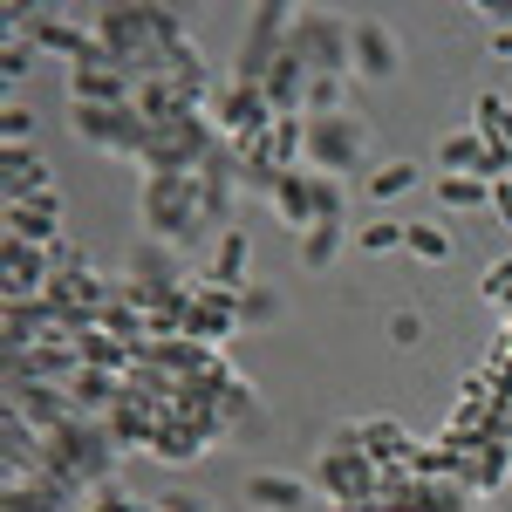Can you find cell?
<instances>
[{
    "instance_id": "obj_14",
    "label": "cell",
    "mask_w": 512,
    "mask_h": 512,
    "mask_svg": "<svg viewBox=\"0 0 512 512\" xmlns=\"http://www.w3.org/2000/svg\"><path fill=\"white\" fill-rule=\"evenodd\" d=\"M205 280H212V287H246V233H239V226H226V233H219V246H212V260H205Z\"/></svg>"
},
{
    "instance_id": "obj_12",
    "label": "cell",
    "mask_w": 512,
    "mask_h": 512,
    "mask_svg": "<svg viewBox=\"0 0 512 512\" xmlns=\"http://www.w3.org/2000/svg\"><path fill=\"white\" fill-rule=\"evenodd\" d=\"M76 355L82 369H103V376H137V342H117V335H103V328H89V335H76Z\"/></svg>"
},
{
    "instance_id": "obj_22",
    "label": "cell",
    "mask_w": 512,
    "mask_h": 512,
    "mask_svg": "<svg viewBox=\"0 0 512 512\" xmlns=\"http://www.w3.org/2000/svg\"><path fill=\"white\" fill-rule=\"evenodd\" d=\"M342 110V76H315L308 82V117H335Z\"/></svg>"
},
{
    "instance_id": "obj_20",
    "label": "cell",
    "mask_w": 512,
    "mask_h": 512,
    "mask_svg": "<svg viewBox=\"0 0 512 512\" xmlns=\"http://www.w3.org/2000/svg\"><path fill=\"white\" fill-rule=\"evenodd\" d=\"M478 130H485L492 144H506V151H512V103H506V96H492V89L478 96Z\"/></svg>"
},
{
    "instance_id": "obj_25",
    "label": "cell",
    "mask_w": 512,
    "mask_h": 512,
    "mask_svg": "<svg viewBox=\"0 0 512 512\" xmlns=\"http://www.w3.org/2000/svg\"><path fill=\"white\" fill-rule=\"evenodd\" d=\"M390 342H396V349H417V342H424V321H417V315H396L390 321Z\"/></svg>"
},
{
    "instance_id": "obj_9",
    "label": "cell",
    "mask_w": 512,
    "mask_h": 512,
    "mask_svg": "<svg viewBox=\"0 0 512 512\" xmlns=\"http://www.w3.org/2000/svg\"><path fill=\"white\" fill-rule=\"evenodd\" d=\"M69 96L76 103H137L130 96V82L110 55H89V62H69Z\"/></svg>"
},
{
    "instance_id": "obj_4",
    "label": "cell",
    "mask_w": 512,
    "mask_h": 512,
    "mask_svg": "<svg viewBox=\"0 0 512 512\" xmlns=\"http://www.w3.org/2000/svg\"><path fill=\"white\" fill-rule=\"evenodd\" d=\"M287 48H294L315 76H349V21H342V14H294Z\"/></svg>"
},
{
    "instance_id": "obj_28",
    "label": "cell",
    "mask_w": 512,
    "mask_h": 512,
    "mask_svg": "<svg viewBox=\"0 0 512 512\" xmlns=\"http://www.w3.org/2000/svg\"><path fill=\"white\" fill-rule=\"evenodd\" d=\"M369 512H383V506H369Z\"/></svg>"
},
{
    "instance_id": "obj_1",
    "label": "cell",
    "mask_w": 512,
    "mask_h": 512,
    "mask_svg": "<svg viewBox=\"0 0 512 512\" xmlns=\"http://www.w3.org/2000/svg\"><path fill=\"white\" fill-rule=\"evenodd\" d=\"M144 226L158 233V246H192V239H205L219 219H212L198 178H185V171H151V178H144Z\"/></svg>"
},
{
    "instance_id": "obj_21",
    "label": "cell",
    "mask_w": 512,
    "mask_h": 512,
    "mask_svg": "<svg viewBox=\"0 0 512 512\" xmlns=\"http://www.w3.org/2000/svg\"><path fill=\"white\" fill-rule=\"evenodd\" d=\"M342 253V226H315V233H301V260L308 267H328Z\"/></svg>"
},
{
    "instance_id": "obj_6",
    "label": "cell",
    "mask_w": 512,
    "mask_h": 512,
    "mask_svg": "<svg viewBox=\"0 0 512 512\" xmlns=\"http://www.w3.org/2000/svg\"><path fill=\"white\" fill-rule=\"evenodd\" d=\"M233 328H239V294H233V287H212V280H198L192 315H185V335H192V342H205V349H219Z\"/></svg>"
},
{
    "instance_id": "obj_10",
    "label": "cell",
    "mask_w": 512,
    "mask_h": 512,
    "mask_svg": "<svg viewBox=\"0 0 512 512\" xmlns=\"http://www.w3.org/2000/svg\"><path fill=\"white\" fill-rule=\"evenodd\" d=\"M308 499H315V485L294 478V472H253L246 478V506H260V512H301Z\"/></svg>"
},
{
    "instance_id": "obj_27",
    "label": "cell",
    "mask_w": 512,
    "mask_h": 512,
    "mask_svg": "<svg viewBox=\"0 0 512 512\" xmlns=\"http://www.w3.org/2000/svg\"><path fill=\"white\" fill-rule=\"evenodd\" d=\"M492 55H512V28H492Z\"/></svg>"
},
{
    "instance_id": "obj_2",
    "label": "cell",
    "mask_w": 512,
    "mask_h": 512,
    "mask_svg": "<svg viewBox=\"0 0 512 512\" xmlns=\"http://www.w3.org/2000/svg\"><path fill=\"white\" fill-rule=\"evenodd\" d=\"M82 144H96V151H110V158H137L151 151V117L137 110V103H76L69 110Z\"/></svg>"
},
{
    "instance_id": "obj_5",
    "label": "cell",
    "mask_w": 512,
    "mask_h": 512,
    "mask_svg": "<svg viewBox=\"0 0 512 512\" xmlns=\"http://www.w3.org/2000/svg\"><path fill=\"white\" fill-rule=\"evenodd\" d=\"M212 110H219V123L233 130L239 144H253V137H267L274 130V103H267V89H246V82H226L219 96H212Z\"/></svg>"
},
{
    "instance_id": "obj_15",
    "label": "cell",
    "mask_w": 512,
    "mask_h": 512,
    "mask_svg": "<svg viewBox=\"0 0 512 512\" xmlns=\"http://www.w3.org/2000/svg\"><path fill=\"white\" fill-rule=\"evenodd\" d=\"M485 198H492V185L472 178V171H444V178H437V205H451V212H472Z\"/></svg>"
},
{
    "instance_id": "obj_24",
    "label": "cell",
    "mask_w": 512,
    "mask_h": 512,
    "mask_svg": "<svg viewBox=\"0 0 512 512\" xmlns=\"http://www.w3.org/2000/svg\"><path fill=\"white\" fill-rule=\"evenodd\" d=\"M0 117H7V151H28V137H35V117H28L21 103H7Z\"/></svg>"
},
{
    "instance_id": "obj_13",
    "label": "cell",
    "mask_w": 512,
    "mask_h": 512,
    "mask_svg": "<svg viewBox=\"0 0 512 512\" xmlns=\"http://www.w3.org/2000/svg\"><path fill=\"white\" fill-rule=\"evenodd\" d=\"M35 198H55V178L35 151H7V205H35Z\"/></svg>"
},
{
    "instance_id": "obj_17",
    "label": "cell",
    "mask_w": 512,
    "mask_h": 512,
    "mask_svg": "<svg viewBox=\"0 0 512 512\" xmlns=\"http://www.w3.org/2000/svg\"><path fill=\"white\" fill-rule=\"evenodd\" d=\"M478 158H485V130H458V137L437 144V164L444 171H478Z\"/></svg>"
},
{
    "instance_id": "obj_18",
    "label": "cell",
    "mask_w": 512,
    "mask_h": 512,
    "mask_svg": "<svg viewBox=\"0 0 512 512\" xmlns=\"http://www.w3.org/2000/svg\"><path fill=\"white\" fill-rule=\"evenodd\" d=\"M417 178H424V164L390 158V164H376V171H369V198H396V192H410Z\"/></svg>"
},
{
    "instance_id": "obj_16",
    "label": "cell",
    "mask_w": 512,
    "mask_h": 512,
    "mask_svg": "<svg viewBox=\"0 0 512 512\" xmlns=\"http://www.w3.org/2000/svg\"><path fill=\"white\" fill-rule=\"evenodd\" d=\"M280 308H287V301H280V287H267V280H246V287H239V328H246V321H280Z\"/></svg>"
},
{
    "instance_id": "obj_7",
    "label": "cell",
    "mask_w": 512,
    "mask_h": 512,
    "mask_svg": "<svg viewBox=\"0 0 512 512\" xmlns=\"http://www.w3.org/2000/svg\"><path fill=\"white\" fill-rule=\"evenodd\" d=\"M349 69L355 76H369V82H390L396 76V35H390V21H349Z\"/></svg>"
},
{
    "instance_id": "obj_19",
    "label": "cell",
    "mask_w": 512,
    "mask_h": 512,
    "mask_svg": "<svg viewBox=\"0 0 512 512\" xmlns=\"http://www.w3.org/2000/svg\"><path fill=\"white\" fill-rule=\"evenodd\" d=\"M403 246L417 260H451V233L444 226H424V219H403Z\"/></svg>"
},
{
    "instance_id": "obj_3",
    "label": "cell",
    "mask_w": 512,
    "mask_h": 512,
    "mask_svg": "<svg viewBox=\"0 0 512 512\" xmlns=\"http://www.w3.org/2000/svg\"><path fill=\"white\" fill-rule=\"evenodd\" d=\"M369 158V123L335 110V117H308V171L321 178H349Z\"/></svg>"
},
{
    "instance_id": "obj_23",
    "label": "cell",
    "mask_w": 512,
    "mask_h": 512,
    "mask_svg": "<svg viewBox=\"0 0 512 512\" xmlns=\"http://www.w3.org/2000/svg\"><path fill=\"white\" fill-rule=\"evenodd\" d=\"M355 246H362V253H390V246H403V219H383V226H355Z\"/></svg>"
},
{
    "instance_id": "obj_8",
    "label": "cell",
    "mask_w": 512,
    "mask_h": 512,
    "mask_svg": "<svg viewBox=\"0 0 512 512\" xmlns=\"http://www.w3.org/2000/svg\"><path fill=\"white\" fill-rule=\"evenodd\" d=\"M267 205H274L294 233H315V226H321V178L308 171V164H301V171H280V185H274Z\"/></svg>"
},
{
    "instance_id": "obj_26",
    "label": "cell",
    "mask_w": 512,
    "mask_h": 512,
    "mask_svg": "<svg viewBox=\"0 0 512 512\" xmlns=\"http://www.w3.org/2000/svg\"><path fill=\"white\" fill-rule=\"evenodd\" d=\"M485 294H512V260H506V267H492V274H485Z\"/></svg>"
},
{
    "instance_id": "obj_11",
    "label": "cell",
    "mask_w": 512,
    "mask_h": 512,
    "mask_svg": "<svg viewBox=\"0 0 512 512\" xmlns=\"http://www.w3.org/2000/svg\"><path fill=\"white\" fill-rule=\"evenodd\" d=\"M7 239H28V246H55V239H62V198L7 205Z\"/></svg>"
}]
</instances>
